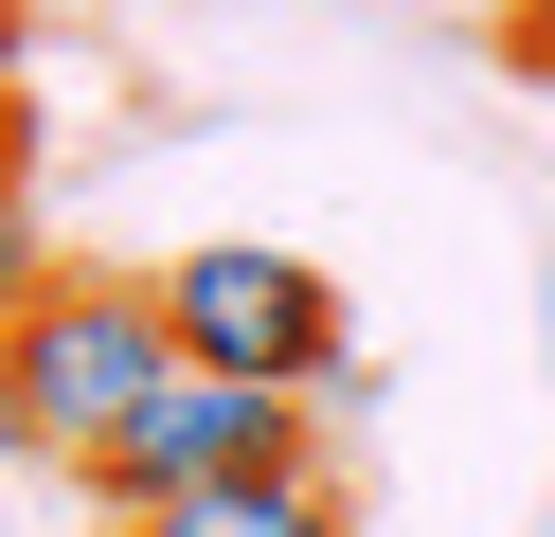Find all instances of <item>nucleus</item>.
<instances>
[{"label":"nucleus","mask_w":555,"mask_h":537,"mask_svg":"<svg viewBox=\"0 0 555 537\" xmlns=\"http://www.w3.org/2000/svg\"><path fill=\"white\" fill-rule=\"evenodd\" d=\"M0 376H18V412H37L54 465H90L126 412H144L162 376H180V322H162V269H54L37 305H18V341H0Z\"/></svg>","instance_id":"f257e3e1"},{"label":"nucleus","mask_w":555,"mask_h":537,"mask_svg":"<svg viewBox=\"0 0 555 537\" xmlns=\"http://www.w3.org/2000/svg\"><path fill=\"white\" fill-rule=\"evenodd\" d=\"M162 322H180V358L269 376V394H323L340 358H359L323 251H269V233H197V251H162Z\"/></svg>","instance_id":"f03ea898"},{"label":"nucleus","mask_w":555,"mask_h":537,"mask_svg":"<svg viewBox=\"0 0 555 537\" xmlns=\"http://www.w3.org/2000/svg\"><path fill=\"white\" fill-rule=\"evenodd\" d=\"M287 448H323L305 430V394H269V376H216V358H180V376L144 394V412L108 430V448L73 465L108 520H144V501H197V484H233V465H287Z\"/></svg>","instance_id":"7ed1b4c3"},{"label":"nucleus","mask_w":555,"mask_h":537,"mask_svg":"<svg viewBox=\"0 0 555 537\" xmlns=\"http://www.w3.org/2000/svg\"><path fill=\"white\" fill-rule=\"evenodd\" d=\"M108 537H359V501H340L323 448H287V465H233V484H197V501H144V520H108Z\"/></svg>","instance_id":"20e7f679"},{"label":"nucleus","mask_w":555,"mask_h":537,"mask_svg":"<svg viewBox=\"0 0 555 537\" xmlns=\"http://www.w3.org/2000/svg\"><path fill=\"white\" fill-rule=\"evenodd\" d=\"M54 269H73V251L37 233V179H0V341H18V305H37Z\"/></svg>","instance_id":"39448f33"},{"label":"nucleus","mask_w":555,"mask_h":537,"mask_svg":"<svg viewBox=\"0 0 555 537\" xmlns=\"http://www.w3.org/2000/svg\"><path fill=\"white\" fill-rule=\"evenodd\" d=\"M0 179H37V90L0 72Z\"/></svg>","instance_id":"423d86ee"},{"label":"nucleus","mask_w":555,"mask_h":537,"mask_svg":"<svg viewBox=\"0 0 555 537\" xmlns=\"http://www.w3.org/2000/svg\"><path fill=\"white\" fill-rule=\"evenodd\" d=\"M0 465H37V412H18V376H0Z\"/></svg>","instance_id":"0eeeda50"},{"label":"nucleus","mask_w":555,"mask_h":537,"mask_svg":"<svg viewBox=\"0 0 555 537\" xmlns=\"http://www.w3.org/2000/svg\"><path fill=\"white\" fill-rule=\"evenodd\" d=\"M18 36H37V0H0V72H18Z\"/></svg>","instance_id":"6e6552de"},{"label":"nucleus","mask_w":555,"mask_h":537,"mask_svg":"<svg viewBox=\"0 0 555 537\" xmlns=\"http://www.w3.org/2000/svg\"><path fill=\"white\" fill-rule=\"evenodd\" d=\"M538 358H555V269H538Z\"/></svg>","instance_id":"1a4fd4ad"}]
</instances>
